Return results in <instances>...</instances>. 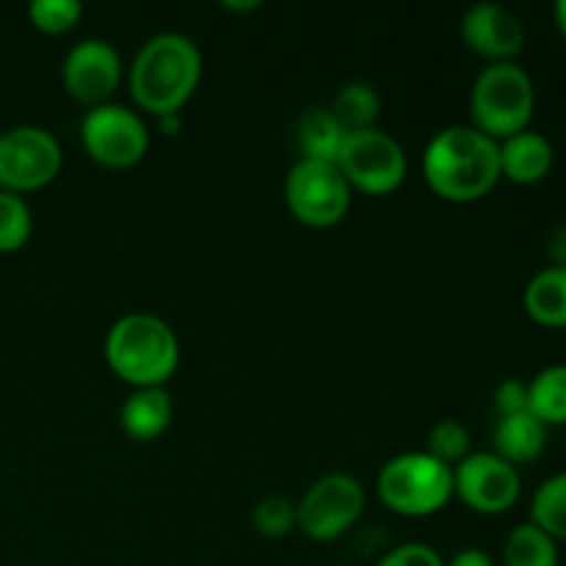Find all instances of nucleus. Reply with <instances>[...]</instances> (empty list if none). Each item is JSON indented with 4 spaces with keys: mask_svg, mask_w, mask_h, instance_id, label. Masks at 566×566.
Instances as JSON below:
<instances>
[{
    "mask_svg": "<svg viewBox=\"0 0 566 566\" xmlns=\"http://www.w3.org/2000/svg\"><path fill=\"white\" fill-rule=\"evenodd\" d=\"M337 566H348V564H337Z\"/></svg>",
    "mask_w": 566,
    "mask_h": 566,
    "instance_id": "72a5a7b5",
    "label": "nucleus"
},
{
    "mask_svg": "<svg viewBox=\"0 0 566 566\" xmlns=\"http://www.w3.org/2000/svg\"><path fill=\"white\" fill-rule=\"evenodd\" d=\"M81 144L99 166L130 169L147 155L149 130L142 116L127 105L103 103L83 116Z\"/></svg>",
    "mask_w": 566,
    "mask_h": 566,
    "instance_id": "9d476101",
    "label": "nucleus"
},
{
    "mask_svg": "<svg viewBox=\"0 0 566 566\" xmlns=\"http://www.w3.org/2000/svg\"><path fill=\"white\" fill-rule=\"evenodd\" d=\"M105 363L133 387H164L180 365V340L164 318L127 313L105 335Z\"/></svg>",
    "mask_w": 566,
    "mask_h": 566,
    "instance_id": "7ed1b4c3",
    "label": "nucleus"
},
{
    "mask_svg": "<svg viewBox=\"0 0 566 566\" xmlns=\"http://www.w3.org/2000/svg\"><path fill=\"white\" fill-rule=\"evenodd\" d=\"M528 412L545 426H566V365L539 370L528 385Z\"/></svg>",
    "mask_w": 566,
    "mask_h": 566,
    "instance_id": "aec40b11",
    "label": "nucleus"
},
{
    "mask_svg": "<svg viewBox=\"0 0 566 566\" xmlns=\"http://www.w3.org/2000/svg\"><path fill=\"white\" fill-rule=\"evenodd\" d=\"M547 258L553 265H564L566 269V224L553 227L547 235Z\"/></svg>",
    "mask_w": 566,
    "mask_h": 566,
    "instance_id": "c85d7f7f",
    "label": "nucleus"
},
{
    "mask_svg": "<svg viewBox=\"0 0 566 566\" xmlns=\"http://www.w3.org/2000/svg\"><path fill=\"white\" fill-rule=\"evenodd\" d=\"M462 42L475 55H484L490 64L514 61L523 53L525 28L512 9L501 3H475L470 6L459 22Z\"/></svg>",
    "mask_w": 566,
    "mask_h": 566,
    "instance_id": "ddd939ff",
    "label": "nucleus"
},
{
    "mask_svg": "<svg viewBox=\"0 0 566 566\" xmlns=\"http://www.w3.org/2000/svg\"><path fill=\"white\" fill-rule=\"evenodd\" d=\"M426 453L457 468L464 457H470V431L459 420H440L429 429L426 437Z\"/></svg>",
    "mask_w": 566,
    "mask_h": 566,
    "instance_id": "393cba45",
    "label": "nucleus"
},
{
    "mask_svg": "<svg viewBox=\"0 0 566 566\" xmlns=\"http://www.w3.org/2000/svg\"><path fill=\"white\" fill-rule=\"evenodd\" d=\"M64 166L59 138L36 125H17L0 133V188L36 191L53 182Z\"/></svg>",
    "mask_w": 566,
    "mask_h": 566,
    "instance_id": "0eeeda50",
    "label": "nucleus"
},
{
    "mask_svg": "<svg viewBox=\"0 0 566 566\" xmlns=\"http://www.w3.org/2000/svg\"><path fill=\"white\" fill-rule=\"evenodd\" d=\"M525 313L542 326H566V269L547 265L536 271L523 293Z\"/></svg>",
    "mask_w": 566,
    "mask_h": 566,
    "instance_id": "f3484780",
    "label": "nucleus"
},
{
    "mask_svg": "<svg viewBox=\"0 0 566 566\" xmlns=\"http://www.w3.org/2000/svg\"><path fill=\"white\" fill-rule=\"evenodd\" d=\"M495 409L497 415H517L528 412V385L520 379H506L495 390Z\"/></svg>",
    "mask_w": 566,
    "mask_h": 566,
    "instance_id": "cd10ccee",
    "label": "nucleus"
},
{
    "mask_svg": "<svg viewBox=\"0 0 566 566\" xmlns=\"http://www.w3.org/2000/svg\"><path fill=\"white\" fill-rule=\"evenodd\" d=\"M520 473L495 451L470 453L453 468V495L479 514H503L517 503Z\"/></svg>",
    "mask_w": 566,
    "mask_h": 566,
    "instance_id": "9b49d317",
    "label": "nucleus"
},
{
    "mask_svg": "<svg viewBox=\"0 0 566 566\" xmlns=\"http://www.w3.org/2000/svg\"><path fill=\"white\" fill-rule=\"evenodd\" d=\"M531 523L556 542H566V473L551 475L531 501Z\"/></svg>",
    "mask_w": 566,
    "mask_h": 566,
    "instance_id": "4be33fe9",
    "label": "nucleus"
},
{
    "mask_svg": "<svg viewBox=\"0 0 566 566\" xmlns=\"http://www.w3.org/2000/svg\"><path fill=\"white\" fill-rule=\"evenodd\" d=\"M501 147V177L517 186H534L553 169V144L536 130H520L497 142Z\"/></svg>",
    "mask_w": 566,
    "mask_h": 566,
    "instance_id": "4468645a",
    "label": "nucleus"
},
{
    "mask_svg": "<svg viewBox=\"0 0 566 566\" xmlns=\"http://www.w3.org/2000/svg\"><path fill=\"white\" fill-rule=\"evenodd\" d=\"M171 398L164 387H136L119 409V423L127 437L138 442H153L169 429Z\"/></svg>",
    "mask_w": 566,
    "mask_h": 566,
    "instance_id": "2eb2a0df",
    "label": "nucleus"
},
{
    "mask_svg": "<svg viewBox=\"0 0 566 566\" xmlns=\"http://www.w3.org/2000/svg\"><path fill=\"white\" fill-rule=\"evenodd\" d=\"M379 501L403 517H429L453 497V468L426 451L398 453L376 479Z\"/></svg>",
    "mask_w": 566,
    "mask_h": 566,
    "instance_id": "39448f33",
    "label": "nucleus"
},
{
    "mask_svg": "<svg viewBox=\"0 0 566 566\" xmlns=\"http://www.w3.org/2000/svg\"><path fill=\"white\" fill-rule=\"evenodd\" d=\"M376 566H446L440 553L423 542H407L392 551H387Z\"/></svg>",
    "mask_w": 566,
    "mask_h": 566,
    "instance_id": "bb28decb",
    "label": "nucleus"
},
{
    "mask_svg": "<svg viewBox=\"0 0 566 566\" xmlns=\"http://www.w3.org/2000/svg\"><path fill=\"white\" fill-rule=\"evenodd\" d=\"M553 17H556V28L566 39V0H558V3L553 6Z\"/></svg>",
    "mask_w": 566,
    "mask_h": 566,
    "instance_id": "2f4dec72",
    "label": "nucleus"
},
{
    "mask_svg": "<svg viewBox=\"0 0 566 566\" xmlns=\"http://www.w3.org/2000/svg\"><path fill=\"white\" fill-rule=\"evenodd\" d=\"M348 133L329 108H307L296 122V147L307 160L335 164Z\"/></svg>",
    "mask_w": 566,
    "mask_h": 566,
    "instance_id": "a211bd4d",
    "label": "nucleus"
},
{
    "mask_svg": "<svg viewBox=\"0 0 566 566\" xmlns=\"http://www.w3.org/2000/svg\"><path fill=\"white\" fill-rule=\"evenodd\" d=\"M28 17L44 33H66L81 22L83 3L77 0H33Z\"/></svg>",
    "mask_w": 566,
    "mask_h": 566,
    "instance_id": "a878e982",
    "label": "nucleus"
},
{
    "mask_svg": "<svg viewBox=\"0 0 566 566\" xmlns=\"http://www.w3.org/2000/svg\"><path fill=\"white\" fill-rule=\"evenodd\" d=\"M285 202L304 227L326 230L346 219L352 186L337 164L298 158L285 177Z\"/></svg>",
    "mask_w": 566,
    "mask_h": 566,
    "instance_id": "423d86ee",
    "label": "nucleus"
},
{
    "mask_svg": "<svg viewBox=\"0 0 566 566\" xmlns=\"http://www.w3.org/2000/svg\"><path fill=\"white\" fill-rule=\"evenodd\" d=\"M31 208L14 191L0 188V252H17L31 238Z\"/></svg>",
    "mask_w": 566,
    "mask_h": 566,
    "instance_id": "5701e85b",
    "label": "nucleus"
},
{
    "mask_svg": "<svg viewBox=\"0 0 566 566\" xmlns=\"http://www.w3.org/2000/svg\"><path fill=\"white\" fill-rule=\"evenodd\" d=\"M536 108V88L528 72L514 61L486 64L470 88L473 127L495 142L528 130Z\"/></svg>",
    "mask_w": 566,
    "mask_h": 566,
    "instance_id": "20e7f679",
    "label": "nucleus"
},
{
    "mask_svg": "<svg viewBox=\"0 0 566 566\" xmlns=\"http://www.w3.org/2000/svg\"><path fill=\"white\" fill-rule=\"evenodd\" d=\"M547 446V426L531 412L503 415L495 426V453L509 464H528L542 457Z\"/></svg>",
    "mask_w": 566,
    "mask_h": 566,
    "instance_id": "dca6fc26",
    "label": "nucleus"
},
{
    "mask_svg": "<svg viewBox=\"0 0 566 566\" xmlns=\"http://www.w3.org/2000/svg\"><path fill=\"white\" fill-rule=\"evenodd\" d=\"M155 119H158V127H160V133H164V136H177V133H180V127H182L180 114H164V116H155Z\"/></svg>",
    "mask_w": 566,
    "mask_h": 566,
    "instance_id": "7c9ffc66",
    "label": "nucleus"
},
{
    "mask_svg": "<svg viewBox=\"0 0 566 566\" xmlns=\"http://www.w3.org/2000/svg\"><path fill=\"white\" fill-rule=\"evenodd\" d=\"M503 564L506 566H558V547L553 536H547L539 525L520 523L503 545Z\"/></svg>",
    "mask_w": 566,
    "mask_h": 566,
    "instance_id": "412c9836",
    "label": "nucleus"
},
{
    "mask_svg": "<svg viewBox=\"0 0 566 566\" xmlns=\"http://www.w3.org/2000/svg\"><path fill=\"white\" fill-rule=\"evenodd\" d=\"M423 177L448 202H475L501 180V147L473 125H451L423 149Z\"/></svg>",
    "mask_w": 566,
    "mask_h": 566,
    "instance_id": "f257e3e1",
    "label": "nucleus"
},
{
    "mask_svg": "<svg viewBox=\"0 0 566 566\" xmlns=\"http://www.w3.org/2000/svg\"><path fill=\"white\" fill-rule=\"evenodd\" d=\"M335 164L348 186L365 193L396 191L409 169L401 144L379 127L348 133Z\"/></svg>",
    "mask_w": 566,
    "mask_h": 566,
    "instance_id": "1a4fd4ad",
    "label": "nucleus"
},
{
    "mask_svg": "<svg viewBox=\"0 0 566 566\" xmlns=\"http://www.w3.org/2000/svg\"><path fill=\"white\" fill-rule=\"evenodd\" d=\"M224 9H230V11H254V9H260V3H258V0H249V3H224Z\"/></svg>",
    "mask_w": 566,
    "mask_h": 566,
    "instance_id": "473e14b6",
    "label": "nucleus"
},
{
    "mask_svg": "<svg viewBox=\"0 0 566 566\" xmlns=\"http://www.w3.org/2000/svg\"><path fill=\"white\" fill-rule=\"evenodd\" d=\"M363 509L365 486L354 475L326 473L296 503V523L310 539L332 542L363 517Z\"/></svg>",
    "mask_w": 566,
    "mask_h": 566,
    "instance_id": "6e6552de",
    "label": "nucleus"
},
{
    "mask_svg": "<svg viewBox=\"0 0 566 566\" xmlns=\"http://www.w3.org/2000/svg\"><path fill=\"white\" fill-rule=\"evenodd\" d=\"M446 566H495V562H492L490 553L481 551V547H464V551H459Z\"/></svg>",
    "mask_w": 566,
    "mask_h": 566,
    "instance_id": "c756f323",
    "label": "nucleus"
},
{
    "mask_svg": "<svg viewBox=\"0 0 566 566\" xmlns=\"http://www.w3.org/2000/svg\"><path fill=\"white\" fill-rule=\"evenodd\" d=\"M202 77V53L186 33L166 31L138 48L130 64V94L153 116L180 114Z\"/></svg>",
    "mask_w": 566,
    "mask_h": 566,
    "instance_id": "f03ea898",
    "label": "nucleus"
},
{
    "mask_svg": "<svg viewBox=\"0 0 566 566\" xmlns=\"http://www.w3.org/2000/svg\"><path fill=\"white\" fill-rule=\"evenodd\" d=\"M329 111L346 133L370 130V127H376V119L381 114V97L370 83L352 81L335 94Z\"/></svg>",
    "mask_w": 566,
    "mask_h": 566,
    "instance_id": "6ab92c4d",
    "label": "nucleus"
},
{
    "mask_svg": "<svg viewBox=\"0 0 566 566\" xmlns=\"http://www.w3.org/2000/svg\"><path fill=\"white\" fill-rule=\"evenodd\" d=\"M252 525L260 536L269 539H282L298 528L296 523V503L282 495H265L254 503Z\"/></svg>",
    "mask_w": 566,
    "mask_h": 566,
    "instance_id": "b1692460",
    "label": "nucleus"
},
{
    "mask_svg": "<svg viewBox=\"0 0 566 566\" xmlns=\"http://www.w3.org/2000/svg\"><path fill=\"white\" fill-rule=\"evenodd\" d=\"M61 81L70 97L86 108L111 103L122 83V55L105 39H81L72 44L61 66Z\"/></svg>",
    "mask_w": 566,
    "mask_h": 566,
    "instance_id": "f8f14e48",
    "label": "nucleus"
}]
</instances>
